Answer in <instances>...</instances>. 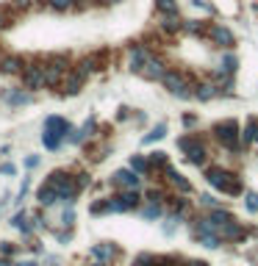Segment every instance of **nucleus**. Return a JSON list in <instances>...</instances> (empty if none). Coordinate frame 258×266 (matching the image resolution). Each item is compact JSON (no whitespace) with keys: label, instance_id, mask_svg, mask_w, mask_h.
Listing matches in <instances>:
<instances>
[{"label":"nucleus","instance_id":"25","mask_svg":"<svg viewBox=\"0 0 258 266\" xmlns=\"http://www.w3.org/2000/svg\"><path fill=\"white\" fill-rule=\"evenodd\" d=\"M14 228H17V230H23V233H31L28 214H25V211H23V214H17V216H14Z\"/></svg>","mask_w":258,"mask_h":266},{"label":"nucleus","instance_id":"30","mask_svg":"<svg viewBox=\"0 0 258 266\" xmlns=\"http://www.w3.org/2000/svg\"><path fill=\"white\" fill-rule=\"evenodd\" d=\"M153 263H155L153 255H139L136 261H133V266H153Z\"/></svg>","mask_w":258,"mask_h":266},{"label":"nucleus","instance_id":"2","mask_svg":"<svg viewBox=\"0 0 258 266\" xmlns=\"http://www.w3.org/2000/svg\"><path fill=\"white\" fill-rule=\"evenodd\" d=\"M161 84H164L172 94H178V97H189V94H194V86H192V80L186 78L183 72H175V70H169L164 72V78H161Z\"/></svg>","mask_w":258,"mask_h":266},{"label":"nucleus","instance_id":"20","mask_svg":"<svg viewBox=\"0 0 258 266\" xmlns=\"http://www.w3.org/2000/svg\"><path fill=\"white\" fill-rule=\"evenodd\" d=\"M233 72H236V56H225L222 64H220V70H216V75H220V78H228V75H233Z\"/></svg>","mask_w":258,"mask_h":266},{"label":"nucleus","instance_id":"35","mask_svg":"<svg viewBox=\"0 0 258 266\" xmlns=\"http://www.w3.org/2000/svg\"><path fill=\"white\" fill-rule=\"evenodd\" d=\"M3 25H9V23H6V11L0 9V28H3Z\"/></svg>","mask_w":258,"mask_h":266},{"label":"nucleus","instance_id":"29","mask_svg":"<svg viewBox=\"0 0 258 266\" xmlns=\"http://www.w3.org/2000/svg\"><path fill=\"white\" fill-rule=\"evenodd\" d=\"M147 161H150V167H167V153H153Z\"/></svg>","mask_w":258,"mask_h":266},{"label":"nucleus","instance_id":"17","mask_svg":"<svg viewBox=\"0 0 258 266\" xmlns=\"http://www.w3.org/2000/svg\"><path fill=\"white\" fill-rule=\"evenodd\" d=\"M3 97H6V103H11V106H28L33 100L28 92H6Z\"/></svg>","mask_w":258,"mask_h":266},{"label":"nucleus","instance_id":"1","mask_svg":"<svg viewBox=\"0 0 258 266\" xmlns=\"http://www.w3.org/2000/svg\"><path fill=\"white\" fill-rule=\"evenodd\" d=\"M206 180L211 183L214 189L225 192V194H242V180H239L233 172L222 169V167H211V169H208V172H206Z\"/></svg>","mask_w":258,"mask_h":266},{"label":"nucleus","instance_id":"9","mask_svg":"<svg viewBox=\"0 0 258 266\" xmlns=\"http://www.w3.org/2000/svg\"><path fill=\"white\" fill-rule=\"evenodd\" d=\"M86 72L84 67H78V70H72V72H67V78H64V94H75V92H81V86H84V80H86Z\"/></svg>","mask_w":258,"mask_h":266},{"label":"nucleus","instance_id":"5","mask_svg":"<svg viewBox=\"0 0 258 266\" xmlns=\"http://www.w3.org/2000/svg\"><path fill=\"white\" fill-rule=\"evenodd\" d=\"M178 147L186 153V161H192V163L206 161V147H203V141L197 139V136H183V139L178 141Z\"/></svg>","mask_w":258,"mask_h":266},{"label":"nucleus","instance_id":"3","mask_svg":"<svg viewBox=\"0 0 258 266\" xmlns=\"http://www.w3.org/2000/svg\"><path fill=\"white\" fill-rule=\"evenodd\" d=\"M239 125H236L233 119H222V122H216L214 125V136L216 139L222 141V145H225L228 150H236L239 147Z\"/></svg>","mask_w":258,"mask_h":266},{"label":"nucleus","instance_id":"23","mask_svg":"<svg viewBox=\"0 0 258 266\" xmlns=\"http://www.w3.org/2000/svg\"><path fill=\"white\" fill-rule=\"evenodd\" d=\"M131 169H133V172H147V169H150V161L142 158V155H133V158H131Z\"/></svg>","mask_w":258,"mask_h":266},{"label":"nucleus","instance_id":"4","mask_svg":"<svg viewBox=\"0 0 258 266\" xmlns=\"http://www.w3.org/2000/svg\"><path fill=\"white\" fill-rule=\"evenodd\" d=\"M67 67H70L67 56H53V58L45 64V86H56L58 80L67 75Z\"/></svg>","mask_w":258,"mask_h":266},{"label":"nucleus","instance_id":"15","mask_svg":"<svg viewBox=\"0 0 258 266\" xmlns=\"http://www.w3.org/2000/svg\"><path fill=\"white\" fill-rule=\"evenodd\" d=\"M150 56H153V53L147 50V47H133V50H131V70L139 72V67L145 64V61L150 58Z\"/></svg>","mask_w":258,"mask_h":266},{"label":"nucleus","instance_id":"21","mask_svg":"<svg viewBox=\"0 0 258 266\" xmlns=\"http://www.w3.org/2000/svg\"><path fill=\"white\" fill-rule=\"evenodd\" d=\"M164 136H167V125L161 122V125H155L153 131L145 136V145H150V141H158V139H164Z\"/></svg>","mask_w":258,"mask_h":266},{"label":"nucleus","instance_id":"10","mask_svg":"<svg viewBox=\"0 0 258 266\" xmlns=\"http://www.w3.org/2000/svg\"><path fill=\"white\" fill-rule=\"evenodd\" d=\"M208 36H211L214 45H220V47H233L236 45L233 31H228L225 25H211V28H208Z\"/></svg>","mask_w":258,"mask_h":266},{"label":"nucleus","instance_id":"34","mask_svg":"<svg viewBox=\"0 0 258 266\" xmlns=\"http://www.w3.org/2000/svg\"><path fill=\"white\" fill-rule=\"evenodd\" d=\"M72 219H75V216H72V211H67V214H64V224H72Z\"/></svg>","mask_w":258,"mask_h":266},{"label":"nucleus","instance_id":"12","mask_svg":"<svg viewBox=\"0 0 258 266\" xmlns=\"http://www.w3.org/2000/svg\"><path fill=\"white\" fill-rule=\"evenodd\" d=\"M111 180L117 183V186H122V189H136V186H139V177H136V172H133V169H120V172L114 175Z\"/></svg>","mask_w":258,"mask_h":266},{"label":"nucleus","instance_id":"26","mask_svg":"<svg viewBox=\"0 0 258 266\" xmlns=\"http://www.w3.org/2000/svg\"><path fill=\"white\" fill-rule=\"evenodd\" d=\"M42 141H45V147H47V150H56L61 139H58V136H56V133H50V131H45V133H42Z\"/></svg>","mask_w":258,"mask_h":266},{"label":"nucleus","instance_id":"33","mask_svg":"<svg viewBox=\"0 0 258 266\" xmlns=\"http://www.w3.org/2000/svg\"><path fill=\"white\" fill-rule=\"evenodd\" d=\"M17 9H28V6H33V0H14Z\"/></svg>","mask_w":258,"mask_h":266},{"label":"nucleus","instance_id":"19","mask_svg":"<svg viewBox=\"0 0 258 266\" xmlns=\"http://www.w3.org/2000/svg\"><path fill=\"white\" fill-rule=\"evenodd\" d=\"M167 177H169V183H172L175 189H181V192H192L189 180H183V175H178L175 169H169V167H167Z\"/></svg>","mask_w":258,"mask_h":266},{"label":"nucleus","instance_id":"39","mask_svg":"<svg viewBox=\"0 0 258 266\" xmlns=\"http://www.w3.org/2000/svg\"><path fill=\"white\" fill-rule=\"evenodd\" d=\"M0 61H3V58H0Z\"/></svg>","mask_w":258,"mask_h":266},{"label":"nucleus","instance_id":"22","mask_svg":"<svg viewBox=\"0 0 258 266\" xmlns=\"http://www.w3.org/2000/svg\"><path fill=\"white\" fill-rule=\"evenodd\" d=\"M155 6H158L161 14H178V6H175V0H155Z\"/></svg>","mask_w":258,"mask_h":266},{"label":"nucleus","instance_id":"32","mask_svg":"<svg viewBox=\"0 0 258 266\" xmlns=\"http://www.w3.org/2000/svg\"><path fill=\"white\" fill-rule=\"evenodd\" d=\"M0 172H3V175H14V163H0Z\"/></svg>","mask_w":258,"mask_h":266},{"label":"nucleus","instance_id":"37","mask_svg":"<svg viewBox=\"0 0 258 266\" xmlns=\"http://www.w3.org/2000/svg\"><path fill=\"white\" fill-rule=\"evenodd\" d=\"M33 3H45V0H33Z\"/></svg>","mask_w":258,"mask_h":266},{"label":"nucleus","instance_id":"14","mask_svg":"<svg viewBox=\"0 0 258 266\" xmlns=\"http://www.w3.org/2000/svg\"><path fill=\"white\" fill-rule=\"evenodd\" d=\"M92 255L97 258L100 263H106L117 255V247H114V244H97V247H92Z\"/></svg>","mask_w":258,"mask_h":266},{"label":"nucleus","instance_id":"7","mask_svg":"<svg viewBox=\"0 0 258 266\" xmlns=\"http://www.w3.org/2000/svg\"><path fill=\"white\" fill-rule=\"evenodd\" d=\"M106 206H108V211H114V214H117V211H133L139 206V194L133 192H125V194H117V197H111V200H106Z\"/></svg>","mask_w":258,"mask_h":266},{"label":"nucleus","instance_id":"6","mask_svg":"<svg viewBox=\"0 0 258 266\" xmlns=\"http://www.w3.org/2000/svg\"><path fill=\"white\" fill-rule=\"evenodd\" d=\"M23 86L25 89H42L45 86V67L42 64H28L23 67Z\"/></svg>","mask_w":258,"mask_h":266},{"label":"nucleus","instance_id":"16","mask_svg":"<svg viewBox=\"0 0 258 266\" xmlns=\"http://www.w3.org/2000/svg\"><path fill=\"white\" fill-rule=\"evenodd\" d=\"M242 141H244V145H253V141L258 145V119L247 122V128L242 131Z\"/></svg>","mask_w":258,"mask_h":266},{"label":"nucleus","instance_id":"13","mask_svg":"<svg viewBox=\"0 0 258 266\" xmlns=\"http://www.w3.org/2000/svg\"><path fill=\"white\" fill-rule=\"evenodd\" d=\"M23 58L19 56H6L3 61H0V72H6V75H17V72H23Z\"/></svg>","mask_w":258,"mask_h":266},{"label":"nucleus","instance_id":"8","mask_svg":"<svg viewBox=\"0 0 258 266\" xmlns=\"http://www.w3.org/2000/svg\"><path fill=\"white\" fill-rule=\"evenodd\" d=\"M164 72H167V67L161 64L155 56H150L145 64L139 67V75H142V78H147V80H161V78H164Z\"/></svg>","mask_w":258,"mask_h":266},{"label":"nucleus","instance_id":"38","mask_svg":"<svg viewBox=\"0 0 258 266\" xmlns=\"http://www.w3.org/2000/svg\"><path fill=\"white\" fill-rule=\"evenodd\" d=\"M108 3H120V0H108Z\"/></svg>","mask_w":258,"mask_h":266},{"label":"nucleus","instance_id":"27","mask_svg":"<svg viewBox=\"0 0 258 266\" xmlns=\"http://www.w3.org/2000/svg\"><path fill=\"white\" fill-rule=\"evenodd\" d=\"M142 216H145V219H155V216H161V206H158V202H150V206L142 211Z\"/></svg>","mask_w":258,"mask_h":266},{"label":"nucleus","instance_id":"11","mask_svg":"<svg viewBox=\"0 0 258 266\" xmlns=\"http://www.w3.org/2000/svg\"><path fill=\"white\" fill-rule=\"evenodd\" d=\"M45 131H50V133H56L58 139H64V136L72 131V128H70V122L61 119V117H47V119H45Z\"/></svg>","mask_w":258,"mask_h":266},{"label":"nucleus","instance_id":"28","mask_svg":"<svg viewBox=\"0 0 258 266\" xmlns=\"http://www.w3.org/2000/svg\"><path fill=\"white\" fill-rule=\"evenodd\" d=\"M47 3H50V9H56V11L72 9V0H47Z\"/></svg>","mask_w":258,"mask_h":266},{"label":"nucleus","instance_id":"36","mask_svg":"<svg viewBox=\"0 0 258 266\" xmlns=\"http://www.w3.org/2000/svg\"><path fill=\"white\" fill-rule=\"evenodd\" d=\"M189 266H208V263H203V261H194V263H189Z\"/></svg>","mask_w":258,"mask_h":266},{"label":"nucleus","instance_id":"18","mask_svg":"<svg viewBox=\"0 0 258 266\" xmlns=\"http://www.w3.org/2000/svg\"><path fill=\"white\" fill-rule=\"evenodd\" d=\"M56 200H58V192L50 186V183H45V186L39 189V202H42V206H53Z\"/></svg>","mask_w":258,"mask_h":266},{"label":"nucleus","instance_id":"24","mask_svg":"<svg viewBox=\"0 0 258 266\" xmlns=\"http://www.w3.org/2000/svg\"><path fill=\"white\" fill-rule=\"evenodd\" d=\"M194 94H197V97H200V100H211V97H214V94H216V86H214V84H206V86H197V92H194Z\"/></svg>","mask_w":258,"mask_h":266},{"label":"nucleus","instance_id":"31","mask_svg":"<svg viewBox=\"0 0 258 266\" xmlns=\"http://www.w3.org/2000/svg\"><path fill=\"white\" fill-rule=\"evenodd\" d=\"M247 208H250V211H258V194H255V192L247 194Z\"/></svg>","mask_w":258,"mask_h":266}]
</instances>
